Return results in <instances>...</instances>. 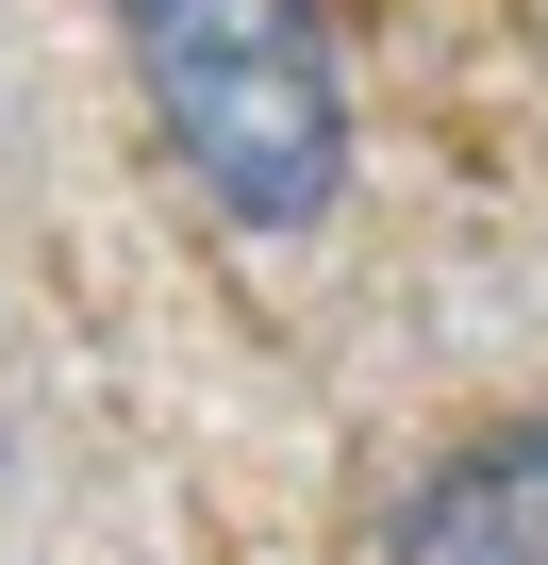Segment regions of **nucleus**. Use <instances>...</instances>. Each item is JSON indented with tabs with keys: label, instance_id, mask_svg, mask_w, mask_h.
I'll return each instance as SVG.
<instances>
[{
	"label": "nucleus",
	"instance_id": "obj_1",
	"mask_svg": "<svg viewBox=\"0 0 548 565\" xmlns=\"http://www.w3.org/2000/svg\"><path fill=\"white\" fill-rule=\"evenodd\" d=\"M117 51H133L166 167L249 249H300L350 216V34H333V0H117Z\"/></svg>",
	"mask_w": 548,
	"mask_h": 565
},
{
	"label": "nucleus",
	"instance_id": "obj_2",
	"mask_svg": "<svg viewBox=\"0 0 548 565\" xmlns=\"http://www.w3.org/2000/svg\"><path fill=\"white\" fill-rule=\"evenodd\" d=\"M383 565H548V399L383 499Z\"/></svg>",
	"mask_w": 548,
	"mask_h": 565
},
{
	"label": "nucleus",
	"instance_id": "obj_3",
	"mask_svg": "<svg viewBox=\"0 0 548 565\" xmlns=\"http://www.w3.org/2000/svg\"><path fill=\"white\" fill-rule=\"evenodd\" d=\"M0 515H18V383H0Z\"/></svg>",
	"mask_w": 548,
	"mask_h": 565
}]
</instances>
